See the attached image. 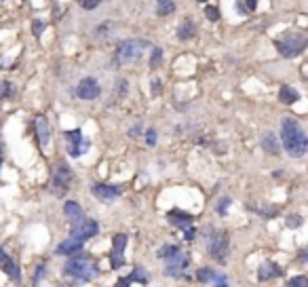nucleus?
<instances>
[{
    "mask_svg": "<svg viewBox=\"0 0 308 287\" xmlns=\"http://www.w3.org/2000/svg\"><path fill=\"white\" fill-rule=\"evenodd\" d=\"M281 144L289 156L300 158L308 150V137L304 129L300 127V122L294 118H283L281 120Z\"/></svg>",
    "mask_w": 308,
    "mask_h": 287,
    "instance_id": "1",
    "label": "nucleus"
},
{
    "mask_svg": "<svg viewBox=\"0 0 308 287\" xmlns=\"http://www.w3.org/2000/svg\"><path fill=\"white\" fill-rule=\"evenodd\" d=\"M63 273H65L68 277H72V279L84 283V281L95 279V277L99 275V268H97V264H95L93 260L84 258V256H76V258H70V260L65 262Z\"/></svg>",
    "mask_w": 308,
    "mask_h": 287,
    "instance_id": "2",
    "label": "nucleus"
},
{
    "mask_svg": "<svg viewBox=\"0 0 308 287\" xmlns=\"http://www.w3.org/2000/svg\"><path fill=\"white\" fill-rule=\"evenodd\" d=\"M207 249L209 254L213 256L215 262L224 264L226 258H228V235L222 230H215V228H209L207 232Z\"/></svg>",
    "mask_w": 308,
    "mask_h": 287,
    "instance_id": "3",
    "label": "nucleus"
},
{
    "mask_svg": "<svg viewBox=\"0 0 308 287\" xmlns=\"http://www.w3.org/2000/svg\"><path fill=\"white\" fill-rule=\"evenodd\" d=\"M306 36L304 34H285L283 38H279L275 43V47L279 49V53L283 57H298L300 53H304L306 49Z\"/></svg>",
    "mask_w": 308,
    "mask_h": 287,
    "instance_id": "4",
    "label": "nucleus"
},
{
    "mask_svg": "<svg viewBox=\"0 0 308 287\" xmlns=\"http://www.w3.org/2000/svg\"><path fill=\"white\" fill-rule=\"evenodd\" d=\"M148 47V43L144 40H123L116 47V59L121 64H129L142 57V51Z\"/></svg>",
    "mask_w": 308,
    "mask_h": 287,
    "instance_id": "5",
    "label": "nucleus"
},
{
    "mask_svg": "<svg viewBox=\"0 0 308 287\" xmlns=\"http://www.w3.org/2000/svg\"><path fill=\"white\" fill-rule=\"evenodd\" d=\"M63 137H65V141H68V154H70L72 158L82 156L84 152L89 150V146H91V141H89L87 137H82V131H80V129L65 131Z\"/></svg>",
    "mask_w": 308,
    "mask_h": 287,
    "instance_id": "6",
    "label": "nucleus"
},
{
    "mask_svg": "<svg viewBox=\"0 0 308 287\" xmlns=\"http://www.w3.org/2000/svg\"><path fill=\"white\" fill-rule=\"evenodd\" d=\"M70 179H72V171L68 169L65 163H59L53 173V194L63 196L68 192V186H70Z\"/></svg>",
    "mask_w": 308,
    "mask_h": 287,
    "instance_id": "7",
    "label": "nucleus"
},
{
    "mask_svg": "<svg viewBox=\"0 0 308 287\" xmlns=\"http://www.w3.org/2000/svg\"><path fill=\"white\" fill-rule=\"evenodd\" d=\"M99 232V224L95 222V220H80V222H76V224H72V228H70V237H78V239H82V241H87V239H91V237H95Z\"/></svg>",
    "mask_w": 308,
    "mask_h": 287,
    "instance_id": "8",
    "label": "nucleus"
},
{
    "mask_svg": "<svg viewBox=\"0 0 308 287\" xmlns=\"http://www.w3.org/2000/svg\"><path fill=\"white\" fill-rule=\"evenodd\" d=\"M167 266H165V275L167 277H180L184 271H186V266H188V256L184 254V251H178V254H173L171 258L165 260Z\"/></svg>",
    "mask_w": 308,
    "mask_h": 287,
    "instance_id": "9",
    "label": "nucleus"
},
{
    "mask_svg": "<svg viewBox=\"0 0 308 287\" xmlns=\"http://www.w3.org/2000/svg\"><path fill=\"white\" fill-rule=\"evenodd\" d=\"M99 93H101V87L91 76H84L76 87V95L80 99H95V97H99Z\"/></svg>",
    "mask_w": 308,
    "mask_h": 287,
    "instance_id": "10",
    "label": "nucleus"
},
{
    "mask_svg": "<svg viewBox=\"0 0 308 287\" xmlns=\"http://www.w3.org/2000/svg\"><path fill=\"white\" fill-rule=\"evenodd\" d=\"M125 247H127V235H116L112 239V251H110V264L112 268H121L125 264Z\"/></svg>",
    "mask_w": 308,
    "mask_h": 287,
    "instance_id": "11",
    "label": "nucleus"
},
{
    "mask_svg": "<svg viewBox=\"0 0 308 287\" xmlns=\"http://www.w3.org/2000/svg\"><path fill=\"white\" fill-rule=\"evenodd\" d=\"M82 247H84V241H82V239L70 237V239L61 241V243L55 247V254H57V256H76V254H80V251H82Z\"/></svg>",
    "mask_w": 308,
    "mask_h": 287,
    "instance_id": "12",
    "label": "nucleus"
},
{
    "mask_svg": "<svg viewBox=\"0 0 308 287\" xmlns=\"http://www.w3.org/2000/svg\"><path fill=\"white\" fill-rule=\"evenodd\" d=\"M91 192L97 196L99 201H112L116 196L123 194V186H110V184H95Z\"/></svg>",
    "mask_w": 308,
    "mask_h": 287,
    "instance_id": "13",
    "label": "nucleus"
},
{
    "mask_svg": "<svg viewBox=\"0 0 308 287\" xmlns=\"http://www.w3.org/2000/svg\"><path fill=\"white\" fill-rule=\"evenodd\" d=\"M167 218H169V222L173 224V226H180V228H184V230L192 228V222H194V218H192L190 213H184V211H180V209H171V211L167 213Z\"/></svg>",
    "mask_w": 308,
    "mask_h": 287,
    "instance_id": "14",
    "label": "nucleus"
},
{
    "mask_svg": "<svg viewBox=\"0 0 308 287\" xmlns=\"http://www.w3.org/2000/svg\"><path fill=\"white\" fill-rule=\"evenodd\" d=\"M281 266H277L275 262H264L260 268H258V279L260 281H268V279H275V277H281Z\"/></svg>",
    "mask_w": 308,
    "mask_h": 287,
    "instance_id": "15",
    "label": "nucleus"
},
{
    "mask_svg": "<svg viewBox=\"0 0 308 287\" xmlns=\"http://www.w3.org/2000/svg\"><path fill=\"white\" fill-rule=\"evenodd\" d=\"M36 135H38L40 146H49V141H51V127H49V120L45 116L36 118Z\"/></svg>",
    "mask_w": 308,
    "mask_h": 287,
    "instance_id": "16",
    "label": "nucleus"
},
{
    "mask_svg": "<svg viewBox=\"0 0 308 287\" xmlns=\"http://www.w3.org/2000/svg\"><path fill=\"white\" fill-rule=\"evenodd\" d=\"M63 213H65V218L70 220L72 224H76V222H80V220L84 218L82 207H80L76 201H68V203L63 205Z\"/></svg>",
    "mask_w": 308,
    "mask_h": 287,
    "instance_id": "17",
    "label": "nucleus"
},
{
    "mask_svg": "<svg viewBox=\"0 0 308 287\" xmlns=\"http://www.w3.org/2000/svg\"><path fill=\"white\" fill-rule=\"evenodd\" d=\"M135 281H140V283H148V275H146V271L144 268H135V271L129 275V277H125V279H121L114 287H129L131 283H135Z\"/></svg>",
    "mask_w": 308,
    "mask_h": 287,
    "instance_id": "18",
    "label": "nucleus"
},
{
    "mask_svg": "<svg viewBox=\"0 0 308 287\" xmlns=\"http://www.w3.org/2000/svg\"><path fill=\"white\" fill-rule=\"evenodd\" d=\"M300 99V93L296 91V89L292 87H281V91H279V101L289 106V104H296Z\"/></svg>",
    "mask_w": 308,
    "mask_h": 287,
    "instance_id": "19",
    "label": "nucleus"
},
{
    "mask_svg": "<svg viewBox=\"0 0 308 287\" xmlns=\"http://www.w3.org/2000/svg\"><path fill=\"white\" fill-rule=\"evenodd\" d=\"M0 268H3V271H5L7 275H9V279H11V281H19V279H21L19 266H17V264H15V262H13L11 258H7V260L3 262V264H0Z\"/></svg>",
    "mask_w": 308,
    "mask_h": 287,
    "instance_id": "20",
    "label": "nucleus"
},
{
    "mask_svg": "<svg viewBox=\"0 0 308 287\" xmlns=\"http://www.w3.org/2000/svg\"><path fill=\"white\" fill-rule=\"evenodd\" d=\"M262 148L268 152V154H279V141H277V137H275V133H266L264 137H262Z\"/></svg>",
    "mask_w": 308,
    "mask_h": 287,
    "instance_id": "21",
    "label": "nucleus"
},
{
    "mask_svg": "<svg viewBox=\"0 0 308 287\" xmlns=\"http://www.w3.org/2000/svg\"><path fill=\"white\" fill-rule=\"evenodd\" d=\"M194 32H196L194 24H192L190 19H186V22L180 26V30H178V36H180V40H188V38H192V36H194Z\"/></svg>",
    "mask_w": 308,
    "mask_h": 287,
    "instance_id": "22",
    "label": "nucleus"
},
{
    "mask_svg": "<svg viewBox=\"0 0 308 287\" xmlns=\"http://www.w3.org/2000/svg\"><path fill=\"white\" fill-rule=\"evenodd\" d=\"M175 11V3L173 0H157V15L167 17Z\"/></svg>",
    "mask_w": 308,
    "mask_h": 287,
    "instance_id": "23",
    "label": "nucleus"
},
{
    "mask_svg": "<svg viewBox=\"0 0 308 287\" xmlns=\"http://www.w3.org/2000/svg\"><path fill=\"white\" fill-rule=\"evenodd\" d=\"M215 277V271H211V268H199V273H196V279L201 283H211Z\"/></svg>",
    "mask_w": 308,
    "mask_h": 287,
    "instance_id": "24",
    "label": "nucleus"
},
{
    "mask_svg": "<svg viewBox=\"0 0 308 287\" xmlns=\"http://www.w3.org/2000/svg\"><path fill=\"white\" fill-rule=\"evenodd\" d=\"M178 251H180L178 245H163V247L159 249V258H161V260H167V258H171L173 254H178Z\"/></svg>",
    "mask_w": 308,
    "mask_h": 287,
    "instance_id": "25",
    "label": "nucleus"
},
{
    "mask_svg": "<svg viewBox=\"0 0 308 287\" xmlns=\"http://www.w3.org/2000/svg\"><path fill=\"white\" fill-rule=\"evenodd\" d=\"M104 0H78V5L82 7V9H87V11H93V9H97Z\"/></svg>",
    "mask_w": 308,
    "mask_h": 287,
    "instance_id": "26",
    "label": "nucleus"
},
{
    "mask_svg": "<svg viewBox=\"0 0 308 287\" xmlns=\"http://www.w3.org/2000/svg\"><path fill=\"white\" fill-rule=\"evenodd\" d=\"M287 287H308V279L306 277H294L287 281Z\"/></svg>",
    "mask_w": 308,
    "mask_h": 287,
    "instance_id": "27",
    "label": "nucleus"
},
{
    "mask_svg": "<svg viewBox=\"0 0 308 287\" xmlns=\"http://www.w3.org/2000/svg\"><path fill=\"white\" fill-rule=\"evenodd\" d=\"M205 17H207L209 22H217V19H219V13H217L215 7H209V5H207V7H205Z\"/></svg>",
    "mask_w": 308,
    "mask_h": 287,
    "instance_id": "28",
    "label": "nucleus"
},
{
    "mask_svg": "<svg viewBox=\"0 0 308 287\" xmlns=\"http://www.w3.org/2000/svg\"><path fill=\"white\" fill-rule=\"evenodd\" d=\"M161 59H163V51L157 47L152 51V59H150V68H157L159 64H161Z\"/></svg>",
    "mask_w": 308,
    "mask_h": 287,
    "instance_id": "29",
    "label": "nucleus"
},
{
    "mask_svg": "<svg viewBox=\"0 0 308 287\" xmlns=\"http://www.w3.org/2000/svg\"><path fill=\"white\" fill-rule=\"evenodd\" d=\"M11 93H13V85L11 83H0V99L9 97Z\"/></svg>",
    "mask_w": 308,
    "mask_h": 287,
    "instance_id": "30",
    "label": "nucleus"
},
{
    "mask_svg": "<svg viewBox=\"0 0 308 287\" xmlns=\"http://www.w3.org/2000/svg\"><path fill=\"white\" fill-rule=\"evenodd\" d=\"M32 32H34V36H38L45 32V22H40V19H34V24H32Z\"/></svg>",
    "mask_w": 308,
    "mask_h": 287,
    "instance_id": "31",
    "label": "nucleus"
},
{
    "mask_svg": "<svg viewBox=\"0 0 308 287\" xmlns=\"http://www.w3.org/2000/svg\"><path fill=\"white\" fill-rule=\"evenodd\" d=\"M287 226L289 228H300L302 226V215H289V218H287Z\"/></svg>",
    "mask_w": 308,
    "mask_h": 287,
    "instance_id": "32",
    "label": "nucleus"
},
{
    "mask_svg": "<svg viewBox=\"0 0 308 287\" xmlns=\"http://www.w3.org/2000/svg\"><path fill=\"white\" fill-rule=\"evenodd\" d=\"M215 287H228V283H226V277L222 275V273H215V277H213V281H211Z\"/></svg>",
    "mask_w": 308,
    "mask_h": 287,
    "instance_id": "33",
    "label": "nucleus"
},
{
    "mask_svg": "<svg viewBox=\"0 0 308 287\" xmlns=\"http://www.w3.org/2000/svg\"><path fill=\"white\" fill-rule=\"evenodd\" d=\"M228 205H230V199H222V201L217 203V213H219V215H226V213H228Z\"/></svg>",
    "mask_w": 308,
    "mask_h": 287,
    "instance_id": "34",
    "label": "nucleus"
},
{
    "mask_svg": "<svg viewBox=\"0 0 308 287\" xmlns=\"http://www.w3.org/2000/svg\"><path fill=\"white\" fill-rule=\"evenodd\" d=\"M146 144H148V146H154V144H157V131H154V129L146 131Z\"/></svg>",
    "mask_w": 308,
    "mask_h": 287,
    "instance_id": "35",
    "label": "nucleus"
},
{
    "mask_svg": "<svg viewBox=\"0 0 308 287\" xmlns=\"http://www.w3.org/2000/svg\"><path fill=\"white\" fill-rule=\"evenodd\" d=\"M152 95H161V80L159 78L152 80Z\"/></svg>",
    "mask_w": 308,
    "mask_h": 287,
    "instance_id": "36",
    "label": "nucleus"
},
{
    "mask_svg": "<svg viewBox=\"0 0 308 287\" xmlns=\"http://www.w3.org/2000/svg\"><path fill=\"white\" fill-rule=\"evenodd\" d=\"M42 277H45V264H40V266L36 268V277H34V281H36V283H38V281H40Z\"/></svg>",
    "mask_w": 308,
    "mask_h": 287,
    "instance_id": "37",
    "label": "nucleus"
},
{
    "mask_svg": "<svg viewBox=\"0 0 308 287\" xmlns=\"http://www.w3.org/2000/svg\"><path fill=\"white\" fill-rule=\"evenodd\" d=\"M184 235H186V241H192L196 232H194V228H188V230H184Z\"/></svg>",
    "mask_w": 308,
    "mask_h": 287,
    "instance_id": "38",
    "label": "nucleus"
},
{
    "mask_svg": "<svg viewBox=\"0 0 308 287\" xmlns=\"http://www.w3.org/2000/svg\"><path fill=\"white\" fill-rule=\"evenodd\" d=\"M118 91L123 95H127V80H118Z\"/></svg>",
    "mask_w": 308,
    "mask_h": 287,
    "instance_id": "39",
    "label": "nucleus"
},
{
    "mask_svg": "<svg viewBox=\"0 0 308 287\" xmlns=\"http://www.w3.org/2000/svg\"><path fill=\"white\" fill-rule=\"evenodd\" d=\"M247 3V11H253L255 9V0H245Z\"/></svg>",
    "mask_w": 308,
    "mask_h": 287,
    "instance_id": "40",
    "label": "nucleus"
},
{
    "mask_svg": "<svg viewBox=\"0 0 308 287\" xmlns=\"http://www.w3.org/2000/svg\"><path fill=\"white\" fill-rule=\"evenodd\" d=\"M7 258H9V256H7V251H5V249H0V264H3Z\"/></svg>",
    "mask_w": 308,
    "mask_h": 287,
    "instance_id": "41",
    "label": "nucleus"
},
{
    "mask_svg": "<svg viewBox=\"0 0 308 287\" xmlns=\"http://www.w3.org/2000/svg\"><path fill=\"white\" fill-rule=\"evenodd\" d=\"M196 3H207V0H196Z\"/></svg>",
    "mask_w": 308,
    "mask_h": 287,
    "instance_id": "42",
    "label": "nucleus"
},
{
    "mask_svg": "<svg viewBox=\"0 0 308 287\" xmlns=\"http://www.w3.org/2000/svg\"><path fill=\"white\" fill-rule=\"evenodd\" d=\"M0 165H3V156H0Z\"/></svg>",
    "mask_w": 308,
    "mask_h": 287,
    "instance_id": "43",
    "label": "nucleus"
}]
</instances>
